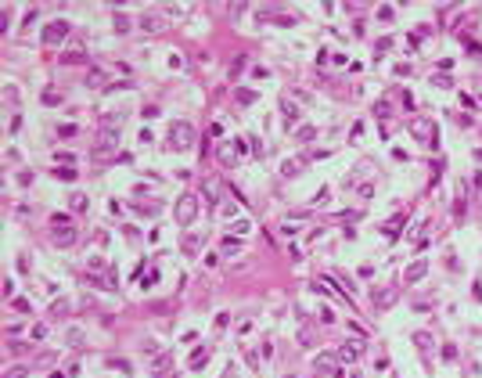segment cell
<instances>
[{"instance_id": "8fae6325", "label": "cell", "mask_w": 482, "mask_h": 378, "mask_svg": "<svg viewBox=\"0 0 482 378\" xmlns=\"http://www.w3.org/2000/svg\"><path fill=\"white\" fill-rule=\"evenodd\" d=\"M115 29H119V33L130 29V18H126V15H115Z\"/></svg>"}, {"instance_id": "3957f363", "label": "cell", "mask_w": 482, "mask_h": 378, "mask_svg": "<svg viewBox=\"0 0 482 378\" xmlns=\"http://www.w3.org/2000/svg\"><path fill=\"white\" fill-rule=\"evenodd\" d=\"M65 33H69L65 22H51L47 29H43V43H58V40H65Z\"/></svg>"}, {"instance_id": "9c48e42d", "label": "cell", "mask_w": 482, "mask_h": 378, "mask_svg": "<svg viewBox=\"0 0 482 378\" xmlns=\"http://www.w3.org/2000/svg\"><path fill=\"white\" fill-rule=\"evenodd\" d=\"M61 61H65V65H76V61H87V54H83V51H72V54H65Z\"/></svg>"}, {"instance_id": "30bf717a", "label": "cell", "mask_w": 482, "mask_h": 378, "mask_svg": "<svg viewBox=\"0 0 482 378\" xmlns=\"http://www.w3.org/2000/svg\"><path fill=\"white\" fill-rule=\"evenodd\" d=\"M238 101H241V105H252L256 94H252V90H238Z\"/></svg>"}, {"instance_id": "4fadbf2b", "label": "cell", "mask_w": 482, "mask_h": 378, "mask_svg": "<svg viewBox=\"0 0 482 378\" xmlns=\"http://www.w3.org/2000/svg\"><path fill=\"white\" fill-rule=\"evenodd\" d=\"M342 357H349V360H356V357H360V346H346V349H342Z\"/></svg>"}, {"instance_id": "7c38bea8", "label": "cell", "mask_w": 482, "mask_h": 378, "mask_svg": "<svg viewBox=\"0 0 482 378\" xmlns=\"http://www.w3.org/2000/svg\"><path fill=\"white\" fill-rule=\"evenodd\" d=\"M43 335H47V324H36V328H33V342H40Z\"/></svg>"}, {"instance_id": "6da1fadb", "label": "cell", "mask_w": 482, "mask_h": 378, "mask_svg": "<svg viewBox=\"0 0 482 378\" xmlns=\"http://www.w3.org/2000/svg\"><path fill=\"white\" fill-rule=\"evenodd\" d=\"M191 137H194L191 123H173V126H169V144H173V148H187Z\"/></svg>"}, {"instance_id": "8992f818", "label": "cell", "mask_w": 482, "mask_h": 378, "mask_svg": "<svg viewBox=\"0 0 482 378\" xmlns=\"http://www.w3.org/2000/svg\"><path fill=\"white\" fill-rule=\"evenodd\" d=\"M141 29H151V33L162 29V18H159V15H144V18H141Z\"/></svg>"}, {"instance_id": "52a82bcc", "label": "cell", "mask_w": 482, "mask_h": 378, "mask_svg": "<svg viewBox=\"0 0 482 378\" xmlns=\"http://www.w3.org/2000/svg\"><path fill=\"white\" fill-rule=\"evenodd\" d=\"M425 270H428V263H425V260H421V263H414L410 270H407V281H418V278H425Z\"/></svg>"}, {"instance_id": "7a4b0ae2", "label": "cell", "mask_w": 482, "mask_h": 378, "mask_svg": "<svg viewBox=\"0 0 482 378\" xmlns=\"http://www.w3.org/2000/svg\"><path fill=\"white\" fill-rule=\"evenodd\" d=\"M194 213H198V198H194V195H184V198L177 202V220H180V224H191Z\"/></svg>"}, {"instance_id": "5b68a950", "label": "cell", "mask_w": 482, "mask_h": 378, "mask_svg": "<svg viewBox=\"0 0 482 378\" xmlns=\"http://www.w3.org/2000/svg\"><path fill=\"white\" fill-rule=\"evenodd\" d=\"M317 375H335V357H317Z\"/></svg>"}, {"instance_id": "ba28073f", "label": "cell", "mask_w": 482, "mask_h": 378, "mask_svg": "<svg viewBox=\"0 0 482 378\" xmlns=\"http://www.w3.org/2000/svg\"><path fill=\"white\" fill-rule=\"evenodd\" d=\"M392 299H396V292H392V288H385V292H374V306H389Z\"/></svg>"}, {"instance_id": "5bb4252c", "label": "cell", "mask_w": 482, "mask_h": 378, "mask_svg": "<svg viewBox=\"0 0 482 378\" xmlns=\"http://www.w3.org/2000/svg\"><path fill=\"white\" fill-rule=\"evenodd\" d=\"M25 375H29V367H15V371H7L4 378H25Z\"/></svg>"}, {"instance_id": "277c9868", "label": "cell", "mask_w": 482, "mask_h": 378, "mask_svg": "<svg viewBox=\"0 0 482 378\" xmlns=\"http://www.w3.org/2000/svg\"><path fill=\"white\" fill-rule=\"evenodd\" d=\"M432 130H435V126L428 123V119H414V133H418L421 141H428V137H432Z\"/></svg>"}]
</instances>
